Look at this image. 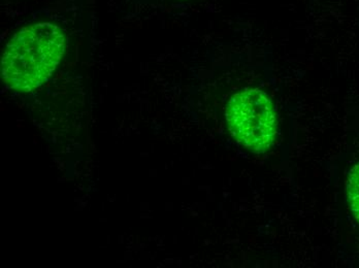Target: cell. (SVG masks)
<instances>
[{"label":"cell","instance_id":"cell-1","mask_svg":"<svg viewBox=\"0 0 359 268\" xmlns=\"http://www.w3.org/2000/svg\"><path fill=\"white\" fill-rule=\"evenodd\" d=\"M67 50L65 32L49 22L26 26L6 45L1 77L13 90L32 92L53 76Z\"/></svg>","mask_w":359,"mask_h":268},{"label":"cell","instance_id":"cell-2","mask_svg":"<svg viewBox=\"0 0 359 268\" xmlns=\"http://www.w3.org/2000/svg\"><path fill=\"white\" fill-rule=\"evenodd\" d=\"M234 139L254 153L271 149L277 135V114L271 98L257 88L245 89L229 99L225 111Z\"/></svg>","mask_w":359,"mask_h":268},{"label":"cell","instance_id":"cell-3","mask_svg":"<svg viewBox=\"0 0 359 268\" xmlns=\"http://www.w3.org/2000/svg\"><path fill=\"white\" fill-rule=\"evenodd\" d=\"M346 192L350 210L359 223V162L348 174Z\"/></svg>","mask_w":359,"mask_h":268}]
</instances>
